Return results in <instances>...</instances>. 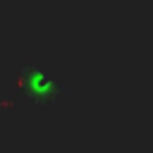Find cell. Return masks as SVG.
Segmentation results:
<instances>
[{
	"instance_id": "cell-1",
	"label": "cell",
	"mask_w": 153,
	"mask_h": 153,
	"mask_svg": "<svg viewBox=\"0 0 153 153\" xmlns=\"http://www.w3.org/2000/svg\"><path fill=\"white\" fill-rule=\"evenodd\" d=\"M17 86L31 103H38V105L55 103L62 93V84H57L48 72L38 67H24L17 74Z\"/></svg>"
}]
</instances>
